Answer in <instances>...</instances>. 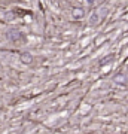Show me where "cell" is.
Here are the masks:
<instances>
[{
  "mask_svg": "<svg viewBox=\"0 0 128 134\" xmlns=\"http://www.w3.org/2000/svg\"><path fill=\"white\" fill-rule=\"evenodd\" d=\"M21 61H23V63H30V61H31L30 54H23V57H21Z\"/></svg>",
  "mask_w": 128,
  "mask_h": 134,
  "instance_id": "6da1fadb",
  "label": "cell"
}]
</instances>
